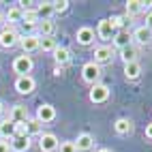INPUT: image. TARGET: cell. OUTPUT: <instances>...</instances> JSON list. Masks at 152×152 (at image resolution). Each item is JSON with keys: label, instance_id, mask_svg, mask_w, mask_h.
<instances>
[{"label": "cell", "instance_id": "1", "mask_svg": "<svg viewBox=\"0 0 152 152\" xmlns=\"http://www.w3.org/2000/svg\"><path fill=\"white\" fill-rule=\"evenodd\" d=\"M19 39H22V34L17 32L15 26H4L0 30V47L2 49H11V47L19 45Z\"/></svg>", "mask_w": 152, "mask_h": 152}, {"label": "cell", "instance_id": "2", "mask_svg": "<svg viewBox=\"0 0 152 152\" xmlns=\"http://www.w3.org/2000/svg\"><path fill=\"white\" fill-rule=\"evenodd\" d=\"M101 66L96 64V62H92V60H90V62H86L84 66H82V79L86 84H99V79H101Z\"/></svg>", "mask_w": 152, "mask_h": 152}, {"label": "cell", "instance_id": "3", "mask_svg": "<svg viewBox=\"0 0 152 152\" xmlns=\"http://www.w3.org/2000/svg\"><path fill=\"white\" fill-rule=\"evenodd\" d=\"M88 99H90V103H94V105H101V103H105V101L109 99V86L105 84H94L92 88H90V92H88Z\"/></svg>", "mask_w": 152, "mask_h": 152}, {"label": "cell", "instance_id": "4", "mask_svg": "<svg viewBox=\"0 0 152 152\" xmlns=\"http://www.w3.org/2000/svg\"><path fill=\"white\" fill-rule=\"evenodd\" d=\"M32 69H34V62H32V58L26 56V54L17 56L13 60V71L17 73V77L19 75H30V71H32Z\"/></svg>", "mask_w": 152, "mask_h": 152}, {"label": "cell", "instance_id": "5", "mask_svg": "<svg viewBox=\"0 0 152 152\" xmlns=\"http://www.w3.org/2000/svg\"><path fill=\"white\" fill-rule=\"evenodd\" d=\"M41 124H47V122H54L56 120V107L49 105V103H41L37 107V116H34Z\"/></svg>", "mask_w": 152, "mask_h": 152}, {"label": "cell", "instance_id": "6", "mask_svg": "<svg viewBox=\"0 0 152 152\" xmlns=\"http://www.w3.org/2000/svg\"><path fill=\"white\" fill-rule=\"evenodd\" d=\"M39 43H41V37H39V34H22V39H19V47H22V52L26 56L37 52Z\"/></svg>", "mask_w": 152, "mask_h": 152}, {"label": "cell", "instance_id": "7", "mask_svg": "<svg viewBox=\"0 0 152 152\" xmlns=\"http://www.w3.org/2000/svg\"><path fill=\"white\" fill-rule=\"evenodd\" d=\"M34 88H37V82H34L32 75H19L15 79V90L19 94H30Z\"/></svg>", "mask_w": 152, "mask_h": 152}, {"label": "cell", "instance_id": "8", "mask_svg": "<svg viewBox=\"0 0 152 152\" xmlns=\"http://www.w3.org/2000/svg\"><path fill=\"white\" fill-rule=\"evenodd\" d=\"M58 144L60 141L54 133H41L39 135V148H41V152H56Z\"/></svg>", "mask_w": 152, "mask_h": 152}, {"label": "cell", "instance_id": "9", "mask_svg": "<svg viewBox=\"0 0 152 152\" xmlns=\"http://www.w3.org/2000/svg\"><path fill=\"white\" fill-rule=\"evenodd\" d=\"M94 37H96V32H94L90 26H82V28H77V32H75V41H77L79 45L88 47V45L94 43Z\"/></svg>", "mask_w": 152, "mask_h": 152}, {"label": "cell", "instance_id": "10", "mask_svg": "<svg viewBox=\"0 0 152 152\" xmlns=\"http://www.w3.org/2000/svg\"><path fill=\"white\" fill-rule=\"evenodd\" d=\"M111 58H114V49H111V45H99V47H94V60H92V62H96L99 66L111 62Z\"/></svg>", "mask_w": 152, "mask_h": 152}, {"label": "cell", "instance_id": "11", "mask_svg": "<svg viewBox=\"0 0 152 152\" xmlns=\"http://www.w3.org/2000/svg\"><path fill=\"white\" fill-rule=\"evenodd\" d=\"M7 118L11 120V122H15V124H22V122H26V120L30 118V111H28L26 105H13L11 109H9Z\"/></svg>", "mask_w": 152, "mask_h": 152}, {"label": "cell", "instance_id": "12", "mask_svg": "<svg viewBox=\"0 0 152 152\" xmlns=\"http://www.w3.org/2000/svg\"><path fill=\"white\" fill-rule=\"evenodd\" d=\"M114 34H116V28L111 26V22L109 19H101L96 26V37L101 41H109V39H114Z\"/></svg>", "mask_w": 152, "mask_h": 152}, {"label": "cell", "instance_id": "13", "mask_svg": "<svg viewBox=\"0 0 152 152\" xmlns=\"http://www.w3.org/2000/svg\"><path fill=\"white\" fill-rule=\"evenodd\" d=\"M131 34H133V41L139 43V45H148L152 41V30L148 26H137Z\"/></svg>", "mask_w": 152, "mask_h": 152}, {"label": "cell", "instance_id": "14", "mask_svg": "<svg viewBox=\"0 0 152 152\" xmlns=\"http://www.w3.org/2000/svg\"><path fill=\"white\" fill-rule=\"evenodd\" d=\"M32 146V139L28 135H15L11 139V152H28Z\"/></svg>", "mask_w": 152, "mask_h": 152}, {"label": "cell", "instance_id": "15", "mask_svg": "<svg viewBox=\"0 0 152 152\" xmlns=\"http://www.w3.org/2000/svg\"><path fill=\"white\" fill-rule=\"evenodd\" d=\"M75 148H77V152H90V150L94 148V137L90 135V133L77 135V139H75Z\"/></svg>", "mask_w": 152, "mask_h": 152}, {"label": "cell", "instance_id": "16", "mask_svg": "<svg viewBox=\"0 0 152 152\" xmlns=\"http://www.w3.org/2000/svg\"><path fill=\"white\" fill-rule=\"evenodd\" d=\"M114 45L116 47H129V45H133V34H131V30H118V32L114 34Z\"/></svg>", "mask_w": 152, "mask_h": 152}, {"label": "cell", "instance_id": "17", "mask_svg": "<svg viewBox=\"0 0 152 152\" xmlns=\"http://www.w3.org/2000/svg\"><path fill=\"white\" fill-rule=\"evenodd\" d=\"M133 129H135V124H133V120H131V118H118L114 122V131L118 135H131V133H133Z\"/></svg>", "mask_w": 152, "mask_h": 152}, {"label": "cell", "instance_id": "18", "mask_svg": "<svg viewBox=\"0 0 152 152\" xmlns=\"http://www.w3.org/2000/svg\"><path fill=\"white\" fill-rule=\"evenodd\" d=\"M54 60H56V66H66V64L71 62V49L58 45V47L54 49Z\"/></svg>", "mask_w": 152, "mask_h": 152}, {"label": "cell", "instance_id": "19", "mask_svg": "<svg viewBox=\"0 0 152 152\" xmlns=\"http://www.w3.org/2000/svg\"><path fill=\"white\" fill-rule=\"evenodd\" d=\"M15 137V122H11L9 118H4L0 122V139H9L11 141Z\"/></svg>", "mask_w": 152, "mask_h": 152}, {"label": "cell", "instance_id": "20", "mask_svg": "<svg viewBox=\"0 0 152 152\" xmlns=\"http://www.w3.org/2000/svg\"><path fill=\"white\" fill-rule=\"evenodd\" d=\"M37 28H39V37H54L56 22H52V19H41V22L37 24Z\"/></svg>", "mask_w": 152, "mask_h": 152}, {"label": "cell", "instance_id": "21", "mask_svg": "<svg viewBox=\"0 0 152 152\" xmlns=\"http://www.w3.org/2000/svg\"><path fill=\"white\" fill-rule=\"evenodd\" d=\"M137 56H139V52H137L135 45H129V47H122V49H120V58H122L124 64H129V62H137Z\"/></svg>", "mask_w": 152, "mask_h": 152}, {"label": "cell", "instance_id": "22", "mask_svg": "<svg viewBox=\"0 0 152 152\" xmlns=\"http://www.w3.org/2000/svg\"><path fill=\"white\" fill-rule=\"evenodd\" d=\"M139 75H141V64H139V62H129V64H124V77L129 79V82L139 79Z\"/></svg>", "mask_w": 152, "mask_h": 152}, {"label": "cell", "instance_id": "23", "mask_svg": "<svg viewBox=\"0 0 152 152\" xmlns=\"http://www.w3.org/2000/svg\"><path fill=\"white\" fill-rule=\"evenodd\" d=\"M109 22H111V26L116 28V32L118 30H129V24H131V17L124 13V15H111L109 17Z\"/></svg>", "mask_w": 152, "mask_h": 152}, {"label": "cell", "instance_id": "24", "mask_svg": "<svg viewBox=\"0 0 152 152\" xmlns=\"http://www.w3.org/2000/svg\"><path fill=\"white\" fill-rule=\"evenodd\" d=\"M22 9L19 7H11L9 11L4 13V19H7V26H15V24H19L22 22Z\"/></svg>", "mask_w": 152, "mask_h": 152}, {"label": "cell", "instance_id": "25", "mask_svg": "<svg viewBox=\"0 0 152 152\" xmlns=\"http://www.w3.org/2000/svg\"><path fill=\"white\" fill-rule=\"evenodd\" d=\"M24 124H26V133H28V137H32V135H41V133H43V124L39 122L37 118H28Z\"/></svg>", "mask_w": 152, "mask_h": 152}, {"label": "cell", "instance_id": "26", "mask_svg": "<svg viewBox=\"0 0 152 152\" xmlns=\"http://www.w3.org/2000/svg\"><path fill=\"white\" fill-rule=\"evenodd\" d=\"M58 47L56 43V39L54 37H41V43H39V49H43V52H49V54H54V49Z\"/></svg>", "mask_w": 152, "mask_h": 152}, {"label": "cell", "instance_id": "27", "mask_svg": "<svg viewBox=\"0 0 152 152\" xmlns=\"http://www.w3.org/2000/svg\"><path fill=\"white\" fill-rule=\"evenodd\" d=\"M141 4H144V0H129L124 4L126 7V15L133 17V15H139L141 13Z\"/></svg>", "mask_w": 152, "mask_h": 152}, {"label": "cell", "instance_id": "28", "mask_svg": "<svg viewBox=\"0 0 152 152\" xmlns=\"http://www.w3.org/2000/svg\"><path fill=\"white\" fill-rule=\"evenodd\" d=\"M37 11H39V17H41V19H52L49 15L54 13V7H52V2H39Z\"/></svg>", "mask_w": 152, "mask_h": 152}, {"label": "cell", "instance_id": "29", "mask_svg": "<svg viewBox=\"0 0 152 152\" xmlns=\"http://www.w3.org/2000/svg\"><path fill=\"white\" fill-rule=\"evenodd\" d=\"M69 0H54L52 2V7H54V13H64L66 9H69Z\"/></svg>", "mask_w": 152, "mask_h": 152}, {"label": "cell", "instance_id": "30", "mask_svg": "<svg viewBox=\"0 0 152 152\" xmlns=\"http://www.w3.org/2000/svg\"><path fill=\"white\" fill-rule=\"evenodd\" d=\"M58 152H77L75 141H60V144H58Z\"/></svg>", "mask_w": 152, "mask_h": 152}, {"label": "cell", "instance_id": "31", "mask_svg": "<svg viewBox=\"0 0 152 152\" xmlns=\"http://www.w3.org/2000/svg\"><path fill=\"white\" fill-rule=\"evenodd\" d=\"M0 152H11V141L9 139H0Z\"/></svg>", "mask_w": 152, "mask_h": 152}, {"label": "cell", "instance_id": "32", "mask_svg": "<svg viewBox=\"0 0 152 152\" xmlns=\"http://www.w3.org/2000/svg\"><path fill=\"white\" fill-rule=\"evenodd\" d=\"M144 26H148V28L152 30V11H150V13H146V24H144Z\"/></svg>", "mask_w": 152, "mask_h": 152}, {"label": "cell", "instance_id": "33", "mask_svg": "<svg viewBox=\"0 0 152 152\" xmlns=\"http://www.w3.org/2000/svg\"><path fill=\"white\" fill-rule=\"evenodd\" d=\"M144 135H146L148 139H152V122H148V124H146V133H144Z\"/></svg>", "mask_w": 152, "mask_h": 152}, {"label": "cell", "instance_id": "34", "mask_svg": "<svg viewBox=\"0 0 152 152\" xmlns=\"http://www.w3.org/2000/svg\"><path fill=\"white\" fill-rule=\"evenodd\" d=\"M62 73H64V66H54V75L56 77H60Z\"/></svg>", "mask_w": 152, "mask_h": 152}, {"label": "cell", "instance_id": "35", "mask_svg": "<svg viewBox=\"0 0 152 152\" xmlns=\"http://www.w3.org/2000/svg\"><path fill=\"white\" fill-rule=\"evenodd\" d=\"M7 26V19H4V13L0 11V28H4Z\"/></svg>", "mask_w": 152, "mask_h": 152}, {"label": "cell", "instance_id": "36", "mask_svg": "<svg viewBox=\"0 0 152 152\" xmlns=\"http://www.w3.org/2000/svg\"><path fill=\"white\" fill-rule=\"evenodd\" d=\"M96 152H114V150H111V148H99Z\"/></svg>", "mask_w": 152, "mask_h": 152}, {"label": "cell", "instance_id": "37", "mask_svg": "<svg viewBox=\"0 0 152 152\" xmlns=\"http://www.w3.org/2000/svg\"><path fill=\"white\" fill-rule=\"evenodd\" d=\"M2 114H4V103L0 101V116H2Z\"/></svg>", "mask_w": 152, "mask_h": 152}]
</instances>
